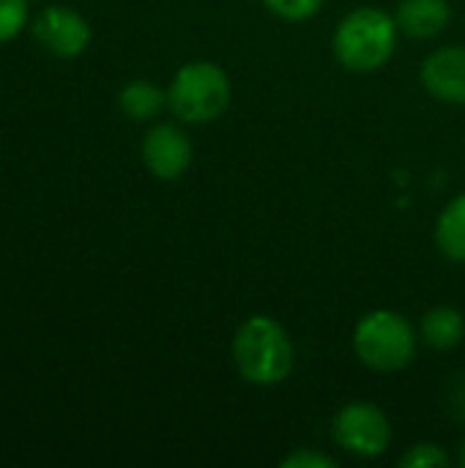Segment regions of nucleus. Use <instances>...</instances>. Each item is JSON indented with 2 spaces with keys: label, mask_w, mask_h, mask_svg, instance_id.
<instances>
[{
  "label": "nucleus",
  "mask_w": 465,
  "mask_h": 468,
  "mask_svg": "<svg viewBox=\"0 0 465 468\" xmlns=\"http://www.w3.org/2000/svg\"><path fill=\"white\" fill-rule=\"evenodd\" d=\"M118 104H121V110H123L129 118H134V121H148V118H153V115L167 104V93H164L159 85L148 82V80H134V82H129V85L121 90Z\"/></svg>",
  "instance_id": "obj_12"
},
{
  "label": "nucleus",
  "mask_w": 465,
  "mask_h": 468,
  "mask_svg": "<svg viewBox=\"0 0 465 468\" xmlns=\"http://www.w3.org/2000/svg\"><path fill=\"white\" fill-rule=\"evenodd\" d=\"M143 162L162 181L181 178L192 165V143L186 132L175 123H156L148 129L143 140Z\"/></svg>",
  "instance_id": "obj_7"
},
{
  "label": "nucleus",
  "mask_w": 465,
  "mask_h": 468,
  "mask_svg": "<svg viewBox=\"0 0 465 468\" xmlns=\"http://www.w3.org/2000/svg\"><path fill=\"white\" fill-rule=\"evenodd\" d=\"M33 36L58 58H77L90 44V25L66 5H49L36 16Z\"/></svg>",
  "instance_id": "obj_6"
},
{
  "label": "nucleus",
  "mask_w": 465,
  "mask_h": 468,
  "mask_svg": "<svg viewBox=\"0 0 465 468\" xmlns=\"http://www.w3.org/2000/svg\"><path fill=\"white\" fill-rule=\"evenodd\" d=\"M436 244L444 258L455 263L465 261V192L441 211L436 222Z\"/></svg>",
  "instance_id": "obj_11"
},
{
  "label": "nucleus",
  "mask_w": 465,
  "mask_h": 468,
  "mask_svg": "<svg viewBox=\"0 0 465 468\" xmlns=\"http://www.w3.org/2000/svg\"><path fill=\"white\" fill-rule=\"evenodd\" d=\"M334 441L359 458H378L386 452L389 441H392V425L389 417L365 400L348 403L337 411L334 425H332Z\"/></svg>",
  "instance_id": "obj_5"
},
{
  "label": "nucleus",
  "mask_w": 465,
  "mask_h": 468,
  "mask_svg": "<svg viewBox=\"0 0 465 468\" xmlns=\"http://www.w3.org/2000/svg\"><path fill=\"white\" fill-rule=\"evenodd\" d=\"M460 463H463V466H465V441H463V444H460Z\"/></svg>",
  "instance_id": "obj_18"
},
{
  "label": "nucleus",
  "mask_w": 465,
  "mask_h": 468,
  "mask_svg": "<svg viewBox=\"0 0 465 468\" xmlns=\"http://www.w3.org/2000/svg\"><path fill=\"white\" fill-rule=\"evenodd\" d=\"M233 362L247 384L277 387L293 370V343L280 321L252 315L233 337Z\"/></svg>",
  "instance_id": "obj_1"
},
{
  "label": "nucleus",
  "mask_w": 465,
  "mask_h": 468,
  "mask_svg": "<svg viewBox=\"0 0 465 468\" xmlns=\"http://www.w3.org/2000/svg\"><path fill=\"white\" fill-rule=\"evenodd\" d=\"M400 466L403 468H444L449 466V458H447V452L441 450V447H436V444H417V447H411L406 455H403V461H400Z\"/></svg>",
  "instance_id": "obj_15"
},
{
  "label": "nucleus",
  "mask_w": 465,
  "mask_h": 468,
  "mask_svg": "<svg viewBox=\"0 0 465 468\" xmlns=\"http://www.w3.org/2000/svg\"><path fill=\"white\" fill-rule=\"evenodd\" d=\"M447 0H403L397 8V27L411 38H433L449 25Z\"/></svg>",
  "instance_id": "obj_9"
},
{
  "label": "nucleus",
  "mask_w": 465,
  "mask_h": 468,
  "mask_svg": "<svg viewBox=\"0 0 465 468\" xmlns=\"http://www.w3.org/2000/svg\"><path fill=\"white\" fill-rule=\"evenodd\" d=\"M285 468H334L337 461L323 452H310V450H296L293 455L282 458Z\"/></svg>",
  "instance_id": "obj_16"
},
{
  "label": "nucleus",
  "mask_w": 465,
  "mask_h": 468,
  "mask_svg": "<svg viewBox=\"0 0 465 468\" xmlns=\"http://www.w3.org/2000/svg\"><path fill=\"white\" fill-rule=\"evenodd\" d=\"M447 406H449V411L458 420H465V373H458L449 381V387H447Z\"/></svg>",
  "instance_id": "obj_17"
},
{
  "label": "nucleus",
  "mask_w": 465,
  "mask_h": 468,
  "mask_svg": "<svg viewBox=\"0 0 465 468\" xmlns=\"http://www.w3.org/2000/svg\"><path fill=\"white\" fill-rule=\"evenodd\" d=\"M266 8L288 22H301L318 14V8L323 5V0H263Z\"/></svg>",
  "instance_id": "obj_14"
},
{
  "label": "nucleus",
  "mask_w": 465,
  "mask_h": 468,
  "mask_svg": "<svg viewBox=\"0 0 465 468\" xmlns=\"http://www.w3.org/2000/svg\"><path fill=\"white\" fill-rule=\"evenodd\" d=\"M465 337V318L455 307H433L422 318V340L436 351H449L460 346Z\"/></svg>",
  "instance_id": "obj_10"
},
{
  "label": "nucleus",
  "mask_w": 465,
  "mask_h": 468,
  "mask_svg": "<svg viewBox=\"0 0 465 468\" xmlns=\"http://www.w3.org/2000/svg\"><path fill=\"white\" fill-rule=\"evenodd\" d=\"M397 30L392 14L373 5L354 8L334 30V55L348 71H375L395 55Z\"/></svg>",
  "instance_id": "obj_2"
},
{
  "label": "nucleus",
  "mask_w": 465,
  "mask_h": 468,
  "mask_svg": "<svg viewBox=\"0 0 465 468\" xmlns=\"http://www.w3.org/2000/svg\"><path fill=\"white\" fill-rule=\"evenodd\" d=\"M27 25V0H0V44L16 38Z\"/></svg>",
  "instance_id": "obj_13"
},
{
  "label": "nucleus",
  "mask_w": 465,
  "mask_h": 468,
  "mask_svg": "<svg viewBox=\"0 0 465 468\" xmlns=\"http://www.w3.org/2000/svg\"><path fill=\"white\" fill-rule=\"evenodd\" d=\"M354 351L365 367L395 373L414 362L417 332L395 310H373L354 329Z\"/></svg>",
  "instance_id": "obj_3"
},
{
  "label": "nucleus",
  "mask_w": 465,
  "mask_h": 468,
  "mask_svg": "<svg viewBox=\"0 0 465 468\" xmlns=\"http://www.w3.org/2000/svg\"><path fill=\"white\" fill-rule=\"evenodd\" d=\"M230 104V80L222 66L195 60L178 69L167 88V107L186 123H211Z\"/></svg>",
  "instance_id": "obj_4"
},
{
  "label": "nucleus",
  "mask_w": 465,
  "mask_h": 468,
  "mask_svg": "<svg viewBox=\"0 0 465 468\" xmlns=\"http://www.w3.org/2000/svg\"><path fill=\"white\" fill-rule=\"evenodd\" d=\"M425 88L449 104H465V47L436 49L422 66Z\"/></svg>",
  "instance_id": "obj_8"
}]
</instances>
